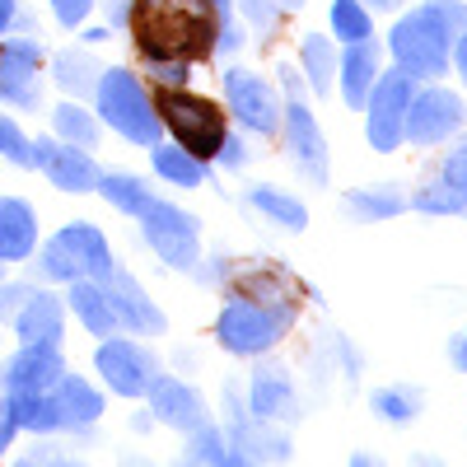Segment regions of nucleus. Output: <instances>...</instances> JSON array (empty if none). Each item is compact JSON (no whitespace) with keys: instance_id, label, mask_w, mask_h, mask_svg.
Masks as SVG:
<instances>
[{"instance_id":"nucleus-1","label":"nucleus","mask_w":467,"mask_h":467,"mask_svg":"<svg viewBox=\"0 0 467 467\" xmlns=\"http://www.w3.org/2000/svg\"><path fill=\"white\" fill-rule=\"evenodd\" d=\"M127 24L150 66H192L206 61L220 43L224 52L244 43L211 0H131Z\"/></svg>"},{"instance_id":"nucleus-2","label":"nucleus","mask_w":467,"mask_h":467,"mask_svg":"<svg viewBox=\"0 0 467 467\" xmlns=\"http://www.w3.org/2000/svg\"><path fill=\"white\" fill-rule=\"evenodd\" d=\"M462 28H467L462 0H425V5L398 19L388 47H393L398 70H407L411 80H435V75L449 70V52Z\"/></svg>"},{"instance_id":"nucleus-3","label":"nucleus","mask_w":467,"mask_h":467,"mask_svg":"<svg viewBox=\"0 0 467 467\" xmlns=\"http://www.w3.org/2000/svg\"><path fill=\"white\" fill-rule=\"evenodd\" d=\"M154 112H160V122L173 131V140L187 154H197V160H215V150H220L229 122H224V112L211 99L187 94L182 85H160V89H154Z\"/></svg>"},{"instance_id":"nucleus-4","label":"nucleus","mask_w":467,"mask_h":467,"mask_svg":"<svg viewBox=\"0 0 467 467\" xmlns=\"http://www.w3.org/2000/svg\"><path fill=\"white\" fill-rule=\"evenodd\" d=\"M94 99H99V117L117 136H127L136 145H160L164 122H160V112H154V103L145 99V89L131 70H103L99 85H94Z\"/></svg>"},{"instance_id":"nucleus-5","label":"nucleus","mask_w":467,"mask_h":467,"mask_svg":"<svg viewBox=\"0 0 467 467\" xmlns=\"http://www.w3.org/2000/svg\"><path fill=\"white\" fill-rule=\"evenodd\" d=\"M295 323L290 308H276V304H257V299H244L234 295L224 308H220V323H215V337L224 350H234V356H262V350H271L285 327Z\"/></svg>"},{"instance_id":"nucleus-6","label":"nucleus","mask_w":467,"mask_h":467,"mask_svg":"<svg viewBox=\"0 0 467 467\" xmlns=\"http://www.w3.org/2000/svg\"><path fill=\"white\" fill-rule=\"evenodd\" d=\"M140 229H145L150 248L160 253L173 271H192V266H197V257H202V224L192 220L187 211L150 197L145 211H140Z\"/></svg>"},{"instance_id":"nucleus-7","label":"nucleus","mask_w":467,"mask_h":467,"mask_svg":"<svg viewBox=\"0 0 467 467\" xmlns=\"http://www.w3.org/2000/svg\"><path fill=\"white\" fill-rule=\"evenodd\" d=\"M407 103H411V75L407 70H388L369 85V99H365V136L379 154H393L402 145V117H407Z\"/></svg>"},{"instance_id":"nucleus-8","label":"nucleus","mask_w":467,"mask_h":467,"mask_svg":"<svg viewBox=\"0 0 467 467\" xmlns=\"http://www.w3.org/2000/svg\"><path fill=\"white\" fill-rule=\"evenodd\" d=\"M458 127H462V99L449 94V89H420V94H411V103H407L402 140H411V145H440V140H449Z\"/></svg>"},{"instance_id":"nucleus-9","label":"nucleus","mask_w":467,"mask_h":467,"mask_svg":"<svg viewBox=\"0 0 467 467\" xmlns=\"http://www.w3.org/2000/svg\"><path fill=\"white\" fill-rule=\"evenodd\" d=\"M103 383L112 388L117 398H145L150 393V383L160 379V365H154V356L145 346L136 341H103L99 346V356H94Z\"/></svg>"},{"instance_id":"nucleus-10","label":"nucleus","mask_w":467,"mask_h":467,"mask_svg":"<svg viewBox=\"0 0 467 467\" xmlns=\"http://www.w3.org/2000/svg\"><path fill=\"white\" fill-rule=\"evenodd\" d=\"M99 285H103V295H108V304H112V314H117V327H131V332H154L160 337L164 327H169V318L160 314V308L150 304V295L140 290V281L131 276V271H122V266H108L103 276H94Z\"/></svg>"},{"instance_id":"nucleus-11","label":"nucleus","mask_w":467,"mask_h":467,"mask_svg":"<svg viewBox=\"0 0 467 467\" xmlns=\"http://www.w3.org/2000/svg\"><path fill=\"white\" fill-rule=\"evenodd\" d=\"M224 94H229V108L234 117L257 131V136H276L281 131V103L271 94V85L262 75H248V70H224Z\"/></svg>"},{"instance_id":"nucleus-12","label":"nucleus","mask_w":467,"mask_h":467,"mask_svg":"<svg viewBox=\"0 0 467 467\" xmlns=\"http://www.w3.org/2000/svg\"><path fill=\"white\" fill-rule=\"evenodd\" d=\"M285 89H290V103L281 108V122H285V136H290V160L314 182H327V140L314 122V112L299 103V94L290 85V70H285Z\"/></svg>"},{"instance_id":"nucleus-13","label":"nucleus","mask_w":467,"mask_h":467,"mask_svg":"<svg viewBox=\"0 0 467 467\" xmlns=\"http://www.w3.org/2000/svg\"><path fill=\"white\" fill-rule=\"evenodd\" d=\"M61 374H66L61 346L24 341L5 360V369H0V383H5V393H52Z\"/></svg>"},{"instance_id":"nucleus-14","label":"nucleus","mask_w":467,"mask_h":467,"mask_svg":"<svg viewBox=\"0 0 467 467\" xmlns=\"http://www.w3.org/2000/svg\"><path fill=\"white\" fill-rule=\"evenodd\" d=\"M37 66H43V47L33 37H5L0 43V99L15 108H37V99H43Z\"/></svg>"},{"instance_id":"nucleus-15","label":"nucleus","mask_w":467,"mask_h":467,"mask_svg":"<svg viewBox=\"0 0 467 467\" xmlns=\"http://www.w3.org/2000/svg\"><path fill=\"white\" fill-rule=\"evenodd\" d=\"M33 164L52 178V187L61 192H94L99 169L89 160V150L70 145V140H52V136H37L33 140Z\"/></svg>"},{"instance_id":"nucleus-16","label":"nucleus","mask_w":467,"mask_h":467,"mask_svg":"<svg viewBox=\"0 0 467 467\" xmlns=\"http://www.w3.org/2000/svg\"><path fill=\"white\" fill-rule=\"evenodd\" d=\"M150 411L160 416L164 425H173V431H182V435H192V431H202V425L211 420V411H206V402H202V393L197 388H187L182 379H169V374H160L150 383Z\"/></svg>"},{"instance_id":"nucleus-17","label":"nucleus","mask_w":467,"mask_h":467,"mask_svg":"<svg viewBox=\"0 0 467 467\" xmlns=\"http://www.w3.org/2000/svg\"><path fill=\"white\" fill-rule=\"evenodd\" d=\"M248 411L257 420H295L299 416V398H295V383L285 369H257L248 383Z\"/></svg>"},{"instance_id":"nucleus-18","label":"nucleus","mask_w":467,"mask_h":467,"mask_svg":"<svg viewBox=\"0 0 467 467\" xmlns=\"http://www.w3.org/2000/svg\"><path fill=\"white\" fill-rule=\"evenodd\" d=\"M15 332H19V341L61 346V332H66V308H61V299L47 295V290H33V295L15 308Z\"/></svg>"},{"instance_id":"nucleus-19","label":"nucleus","mask_w":467,"mask_h":467,"mask_svg":"<svg viewBox=\"0 0 467 467\" xmlns=\"http://www.w3.org/2000/svg\"><path fill=\"white\" fill-rule=\"evenodd\" d=\"M37 248V215L19 197H0V262H24Z\"/></svg>"},{"instance_id":"nucleus-20","label":"nucleus","mask_w":467,"mask_h":467,"mask_svg":"<svg viewBox=\"0 0 467 467\" xmlns=\"http://www.w3.org/2000/svg\"><path fill=\"white\" fill-rule=\"evenodd\" d=\"M337 70H341V94H346V103H350V108H365L369 85L379 80V47L369 43V37H360V43H346Z\"/></svg>"},{"instance_id":"nucleus-21","label":"nucleus","mask_w":467,"mask_h":467,"mask_svg":"<svg viewBox=\"0 0 467 467\" xmlns=\"http://www.w3.org/2000/svg\"><path fill=\"white\" fill-rule=\"evenodd\" d=\"M234 295L290 308V314L299 308V285L285 276V271H276V266H248V271H239V276H234Z\"/></svg>"},{"instance_id":"nucleus-22","label":"nucleus","mask_w":467,"mask_h":467,"mask_svg":"<svg viewBox=\"0 0 467 467\" xmlns=\"http://www.w3.org/2000/svg\"><path fill=\"white\" fill-rule=\"evenodd\" d=\"M52 398H57V411H61V431H89V425L103 416V398L94 393L85 379H75V374L57 379Z\"/></svg>"},{"instance_id":"nucleus-23","label":"nucleus","mask_w":467,"mask_h":467,"mask_svg":"<svg viewBox=\"0 0 467 467\" xmlns=\"http://www.w3.org/2000/svg\"><path fill=\"white\" fill-rule=\"evenodd\" d=\"M70 308H75V318H80L94 337H112L117 332V314H112V304L103 295V285L94 276H80V281H70Z\"/></svg>"},{"instance_id":"nucleus-24","label":"nucleus","mask_w":467,"mask_h":467,"mask_svg":"<svg viewBox=\"0 0 467 467\" xmlns=\"http://www.w3.org/2000/svg\"><path fill=\"white\" fill-rule=\"evenodd\" d=\"M15 416H19V431H33V435H52L61 431V411H57V398L52 393H5Z\"/></svg>"},{"instance_id":"nucleus-25","label":"nucleus","mask_w":467,"mask_h":467,"mask_svg":"<svg viewBox=\"0 0 467 467\" xmlns=\"http://www.w3.org/2000/svg\"><path fill=\"white\" fill-rule=\"evenodd\" d=\"M154 150V173L178 182V187H202L206 182V160L187 154L182 145H150Z\"/></svg>"},{"instance_id":"nucleus-26","label":"nucleus","mask_w":467,"mask_h":467,"mask_svg":"<svg viewBox=\"0 0 467 467\" xmlns=\"http://www.w3.org/2000/svg\"><path fill=\"white\" fill-rule=\"evenodd\" d=\"M346 206H350V215H360V220H393V215H402L407 211V197L398 187H356L346 197Z\"/></svg>"},{"instance_id":"nucleus-27","label":"nucleus","mask_w":467,"mask_h":467,"mask_svg":"<svg viewBox=\"0 0 467 467\" xmlns=\"http://www.w3.org/2000/svg\"><path fill=\"white\" fill-rule=\"evenodd\" d=\"M299 61L308 70V85H314V94H332V75H337V47L332 37H318L308 33L299 43Z\"/></svg>"},{"instance_id":"nucleus-28","label":"nucleus","mask_w":467,"mask_h":467,"mask_svg":"<svg viewBox=\"0 0 467 467\" xmlns=\"http://www.w3.org/2000/svg\"><path fill=\"white\" fill-rule=\"evenodd\" d=\"M420 388H411V383H393V388H379V393L369 398V407L388 420V425H407V420H416L420 416Z\"/></svg>"},{"instance_id":"nucleus-29","label":"nucleus","mask_w":467,"mask_h":467,"mask_svg":"<svg viewBox=\"0 0 467 467\" xmlns=\"http://www.w3.org/2000/svg\"><path fill=\"white\" fill-rule=\"evenodd\" d=\"M94 187L103 192V197H108L117 211H127V215H140L145 202H150V187H145L136 173H99Z\"/></svg>"},{"instance_id":"nucleus-30","label":"nucleus","mask_w":467,"mask_h":467,"mask_svg":"<svg viewBox=\"0 0 467 467\" xmlns=\"http://www.w3.org/2000/svg\"><path fill=\"white\" fill-rule=\"evenodd\" d=\"M248 202H253L262 215H271L276 224H285V229H304V224H308V211H304L295 197L276 192V187H248Z\"/></svg>"},{"instance_id":"nucleus-31","label":"nucleus","mask_w":467,"mask_h":467,"mask_svg":"<svg viewBox=\"0 0 467 467\" xmlns=\"http://www.w3.org/2000/svg\"><path fill=\"white\" fill-rule=\"evenodd\" d=\"M52 127H57L61 140L80 145V150H94V140H99V122H94L80 103H61V108L52 112Z\"/></svg>"},{"instance_id":"nucleus-32","label":"nucleus","mask_w":467,"mask_h":467,"mask_svg":"<svg viewBox=\"0 0 467 467\" xmlns=\"http://www.w3.org/2000/svg\"><path fill=\"white\" fill-rule=\"evenodd\" d=\"M407 206H416V211H425V215H462V211H467V192L440 178V182H431V187H420Z\"/></svg>"},{"instance_id":"nucleus-33","label":"nucleus","mask_w":467,"mask_h":467,"mask_svg":"<svg viewBox=\"0 0 467 467\" xmlns=\"http://www.w3.org/2000/svg\"><path fill=\"white\" fill-rule=\"evenodd\" d=\"M52 66H57V85H61L66 94H75V99L89 94V89L99 85V80H94V70H99V66H94L85 52H57Z\"/></svg>"},{"instance_id":"nucleus-34","label":"nucleus","mask_w":467,"mask_h":467,"mask_svg":"<svg viewBox=\"0 0 467 467\" xmlns=\"http://www.w3.org/2000/svg\"><path fill=\"white\" fill-rule=\"evenodd\" d=\"M332 28L341 43H360V37H369V10L360 5V0H332Z\"/></svg>"},{"instance_id":"nucleus-35","label":"nucleus","mask_w":467,"mask_h":467,"mask_svg":"<svg viewBox=\"0 0 467 467\" xmlns=\"http://www.w3.org/2000/svg\"><path fill=\"white\" fill-rule=\"evenodd\" d=\"M187 458H192V462H234V449H229L224 431H215V425L206 420L202 431H192V440H187Z\"/></svg>"},{"instance_id":"nucleus-36","label":"nucleus","mask_w":467,"mask_h":467,"mask_svg":"<svg viewBox=\"0 0 467 467\" xmlns=\"http://www.w3.org/2000/svg\"><path fill=\"white\" fill-rule=\"evenodd\" d=\"M239 10L248 15V24H257L262 33H271L285 15L304 10V0H239Z\"/></svg>"},{"instance_id":"nucleus-37","label":"nucleus","mask_w":467,"mask_h":467,"mask_svg":"<svg viewBox=\"0 0 467 467\" xmlns=\"http://www.w3.org/2000/svg\"><path fill=\"white\" fill-rule=\"evenodd\" d=\"M0 160H10V164H19V169H33V140L10 122L5 112H0Z\"/></svg>"},{"instance_id":"nucleus-38","label":"nucleus","mask_w":467,"mask_h":467,"mask_svg":"<svg viewBox=\"0 0 467 467\" xmlns=\"http://www.w3.org/2000/svg\"><path fill=\"white\" fill-rule=\"evenodd\" d=\"M89 10H94V0H52V15L61 28H80L89 19Z\"/></svg>"},{"instance_id":"nucleus-39","label":"nucleus","mask_w":467,"mask_h":467,"mask_svg":"<svg viewBox=\"0 0 467 467\" xmlns=\"http://www.w3.org/2000/svg\"><path fill=\"white\" fill-rule=\"evenodd\" d=\"M440 178L467 192V140H462V145H458V150L449 154V160H444V169H440Z\"/></svg>"},{"instance_id":"nucleus-40","label":"nucleus","mask_w":467,"mask_h":467,"mask_svg":"<svg viewBox=\"0 0 467 467\" xmlns=\"http://www.w3.org/2000/svg\"><path fill=\"white\" fill-rule=\"evenodd\" d=\"M15 435H19V416H15L10 398H0V453L15 444Z\"/></svg>"},{"instance_id":"nucleus-41","label":"nucleus","mask_w":467,"mask_h":467,"mask_svg":"<svg viewBox=\"0 0 467 467\" xmlns=\"http://www.w3.org/2000/svg\"><path fill=\"white\" fill-rule=\"evenodd\" d=\"M449 360L467 374V332H462V337H453V346H449Z\"/></svg>"},{"instance_id":"nucleus-42","label":"nucleus","mask_w":467,"mask_h":467,"mask_svg":"<svg viewBox=\"0 0 467 467\" xmlns=\"http://www.w3.org/2000/svg\"><path fill=\"white\" fill-rule=\"evenodd\" d=\"M453 61H458V75H462V85H467V28L458 33V43H453Z\"/></svg>"},{"instance_id":"nucleus-43","label":"nucleus","mask_w":467,"mask_h":467,"mask_svg":"<svg viewBox=\"0 0 467 467\" xmlns=\"http://www.w3.org/2000/svg\"><path fill=\"white\" fill-rule=\"evenodd\" d=\"M15 19H19V5H15V0H0V33H10Z\"/></svg>"},{"instance_id":"nucleus-44","label":"nucleus","mask_w":467,"mask_h":467,"mask_svg":"<svg viewBox=\"0 0 467 467\" xmlns=\"http://www.w3.org/2000/svg\"><path fill=\"white\" fill-rule=\"evenodd\" d=\"M369 5H374V10H398L402 0H369Z\"/></svg>"},{"instance_id":"nucleus-45","label":"nucleus","mask_w":467,"mask_h":467,"mask_svg":"<svg viewBox=\"0 0 467 467\" xmlns=\"http://www.w3.org/2000/svg\"><path fill=\"white\" fill-rule=\"evenodd\" d=\"M211 5H215V10H220V15L229 19V10H234V0H211Z\"/></svg>"},{"instance_id":"nucleus-46","label":"nucleus","mask_w":467,"mask_h":467,"mask_svg":"<svg viewBox=\"0 0 467 467\" xmlns=\"http://www.w3.org/2000/svg\"><path fill=\"white\" fill-rule=\"evenodd\" d=\"M462 215H467V211H462Z\"/></svg>"}]
</instances>
